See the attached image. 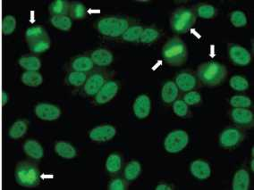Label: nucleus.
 <instances>
[{
    "instance_id": "f257e3e1",
    "label": "nucleus",
    "mask_w": 254,
    "mask_h": 190,
    "mask_svg": "<svg viewBox=\"0 0 254 190\" xmlns=\"http://www.w3.org/2000/svg\"><path fill=\"white\" fill-rule=\"evenodd\" d=\"M196 76L200 84L206 87H216L225 81L227 69L224 64L218 62H207L199 65Z\"/></svg>"
},
{
    "instance_id": "f03ea898",
    "label": "nucleus",
    "mask_w": 254,
    "mask_h": 190,
    "mask_svg": "<svg viewBox=\"0 0 254 190\" xmlns=\"http://www.w3.org/2000/svg\"><path fill=\"white\" fill-rule=\"evenodd\" d=\"M133 21L124 16H107L98 20L96 29L100 34L108 38H118L132 26Z\"/></svg>"
},
{
    "instance_id": "7ed1b4c3",
    "label": "nucleus",
    "mask_w": 254,
    "mask_h": 190,
    "mask_svg": "<svg viewBox=\"0 0 254 190\" xmlns=\"http://www.w3.org/2000/svg\"><path fill=\"white\" fill-rule=\"evenodd\" d=\"M162 56L168 65L174 67L181 66L188 59L186 43L178 37L168 39L162 49Z\"/></svg>"
},
{
    "instance_id": "20e7f679",
    "label": "nucleus",
    "mask_w": 254,
    "mask_h": 190,
    "mask_svg": "<svg viewBox=\"0 0 254 190\" xmlns=\"http://www.w3.org/2000/svg\"><path fill=\"white\" fill-rule=\"evenodd\" d=\"M15 176L16 182L25 188H35L39 185L40 181L38 164L30 160L17 163Z\"/></svg>"
},
{
    "instance_id": "39448f33",
    "label": "nucleus",
    "mask_w": 254,
    "mask_h": 190,
    "mask_svg": "<svg viewBox=\"0 0 254 190\" xmlns=\"http://www.w3.org/2000/svg\"><path fill=\"white\" fill-rule=\"evenodd\" d=\"M196 17L191 8L179 7L175 10L170 17V27L177 34L186 33L195 25Z\"/></svg>"
},
{
    "instance_id": "423d86ee",
    "label": "nucleus",
    "mask_w": 254,
    "mask_h": 190,
    "mask_svg": "<svg viewBox=\"0 0 254 190\" xmlns=\"http://www.w3.org/2000/svg\"><path fill=\"white\" fill-rule=\"evenodd\" d=\"M110 74L107 70H95L88 75L85 84L83 85V92L87 97H95L96 94L102 88L104 84L109 81Z\"/></svg>"
},
{
    "instance_id": "0eeeda50",
    "label": "nucleus",
    "mask_w": 254,
    "mask_h": 190,
    "mask_svg": "<svg viewBox=\"0 0 254 190\" xmlns=\"http://www.w3.org/2000/svg\"><path fill=\"white\" fill-rule=\"evenodd\" d=\"M189 142V136L187 132L182 130H176L170 132L166 136L164 146L167 153L177 154L186 148Z\"/></svg>"
},
{
    "instance_id": "6e6552de",
    "label": "nucleus",
    "mask_w": 254,
    "mask_h": 190,
    "mask_svg": "<svg viewBox=\"0 0 254 190\" xmlns=\"http://www.w3.org/2000/svg\"><path fill=\"white\" fill-rule=\"evenodd\" d=\"M245 139V134L238 128L229 127L221 132L220 145L224 148H233L238 146Z\"/></svg>"
},
{
    "instance_id": "1a4fd4ad",
    "label": "nucleus",
    "mask_w": 254,
    "mask_h": 190,
    "mask_svg": "<svg viewBox=\"0 0 254 190\" xmlns=\"http://www.w3.org/2000/svg\"><path fill=\"white\" fill-rule=\"evenodd\" d=\"M227 52L231 62L238 66H246L252 62V55L247 49L235 43L227 46Z\"/></svg>"
},
{
    "instance_id": "9d476101",
    "label": "nucleus",
    "mask_w": 254,
    "mask_h": 190,
    "mask_svg": "<svg viewBox=\"0 0 254 190\" xmlns=\"http://www.w3.org/2000/svg\"><path fill=\"white\" fill-rule=\"evenodd\" d=\"M230 117L240 128L251 129L254 127V112L249 108H233L230 112Z\"/></svg>"
},
{
    "instance_id": "9b49d317",
    "label": "nucleus",
    "mask_w": 254,
    "mask_h": 190,
    "mask_svg": "<svg viewBox=\"0 0 254 190\" xmlns=\"http://www.w3.org/2000/svg\"><path fill=\"white\" fill-rule=\"evenodd\" d=\"M176 84L182 92L192 91L200 87V81L197 76L190 72H182L176 77Z\"/></svg>"
},
{
    "instance_id": "f8f14e48",
    "label": "nucleus",
    "mask_w": 254,
    "mask_h": 190,
    "mask_svg": "<svg viewBox=\"0 0 254 190\" xmlns=\"http://www.w3.org/2000/svg\"><path fill=\"white\" fill-rule=\"evenodd\" d=\"M119 82L117 81L109 80L104 84L95 96V102L98 105H104L111 101L117 96L119 89Z\"/></svg>"
},
{
    "instance_id": "ddd939ff",
    "label": "nucleus",
    "mask_w": 254,
    "mask_h": 190,
    "mask_svg": "<svg viewBox=\"0 0 254 190\" xmlns=\"http://www.w3.org/2000/svg\"><path fill=\"white\" fill-rule=\"evenodd\" d=\"M35 114L43 121H55L61 115V110L57 106L49 103H39L35 107Z\"/></svg>"
},
{
    "instance_id": "4468645a",
    "label": "nucleus",
    "mask_w": 254,
    "mask_h": 190,
    "mask_svg": "<svg viewBox=\"0 0 254 190\" xmlns=\"http://www.w3.org/2000/svg\"><path fill=\"white\" fill-rule=\"evenodd\" d=\"M117 134V130L112 125H100L93 129L89 136L93 141L106 142L111 140L114 136Z\"/></svg>"
},
{
    "instance_id": "2eb2a0df",
    "label": "nucleus",
    "mask_w": 254,
    "mask_h": 190,
    "mask_svg": "<svg viewBox=\"0 0 254 190\" xmlns=\"http://www.w3.org/2000/svg\"><path fill=\"white\" fill-rule=\"evenodd\" d=\"M94 63L91 56L88 55H77L72 59L69 63L68 69L70 72H79V73H88L94 68Z\"/></svg>"
},
{
    "instance_id": "dca6fc26",
    "label": "nucleus",
    "mask_w": 254,
    "mask_h": 190,
    "mask_svg": "<svg viewBox=\"0 0 254 190\" xmlns=\"http://www.w3.org/2000/svg\"><path fill=\"white\" fill-rule=\"evenodd\" d=\"M133 112L139 119H145L151 113L152 101L146 95H140L133 103Z\"/></svg>"
},
{
    "instance_id": "f3484780",
    "label": "nucleus",
    "mask_w": 254,
    "mask_h": 190,
    "mask_svg": "<svg viewBox=\"0 0 254 190\" xmlns=\"http://www.w3.org/2000/svg\"><path fill=\"white\" fill-rule=\"evenodd\" d=\"M190 173L198 180H207L211 174V169L208 163L203 160H195L190 163Z\"/></svg>"
},
{
    "instance_id": "a211bd4d",
    "label": "nucleus",
    "mask_w": 254,
    "mask_h": 190,
    "mask_svg": "<svg viewBox=\"0 0 254 190\" xmlns=\"http://www.w3.org/2000/svg\"><path fill=\"white\" fill-rule=\"evenodd\" d=\"M91 58L95 65L98 67H106L112 63L114 56L108 49H99L92 52Z\"/></svg>"
},
{
    "instance_id": "6ab92c4d",
    "label": "nucleus",
    "mask_w": 254,
    "mask_h": 190,
    "mask_svg": "<svg viewBox=\"0 0 254 190\" xmlns=\"http://www.w3.org/2000/svg\"><path fill=\"white\" fill-rule=\"evenodd\" d=\"M24 151L32 160H40L44 156L43 147L34 139H28L25 142Z\"/></svg>"
},
{
    "instance_id": "aec40b11",
    "label": "nucleus",
    "mask_w": 254,
    "mask_h": 190,
    "mask_svg": "<svg viewBox=\"0 0 254 190\" xmlns=\"http://www.w3.org/2000/svg\"><path fill=\"white\" fill-rule=\"evenodd\" d=\"M250 188V175L248 171L243 168L235 172L232 182L233 190H248Z\"/></svg>"
},
{
    "instance_id": "412c9836",
    "label": "nucleus",
    "mask_w": 254,
    "mask_h": 190,
    "mask_svg": "<svg viewBox=\"0 0 254 190\" xmlns=\"http://www.w3.org/2000/svg\"><path fill=\"white\" fill-rule=\"evenodd\" d=\"M179 96V89L174 81H166L161 90V98L163 102L171 104L176 101Z\"/></svg>"
},
{
    "instance_id": "4be33fe9",
    "label": "nucleus",
    "mask_w": 254,
    "mask_h": 190,
    "mask_svg": "<svg viewBox=\"0 0 254 190\" xmlns=\"http://www.w3.org/2000/svg\"><path fill=\"white\" fill-rule=\"evenodd\" d=\"M192 11L194 12L196 17L202 19H212L218 14V10L215 6L206 3L197 4L192 7Z\"/></svg>"
},
{
    "instance_id": "5701e85b",
    "label": "nucleus",
    "mask_w": 254,
    "mask_h": 190,
    "mask_svg": "<svg viewBox=\"0 0 254 190\" xmlns=\"http://www.w3.org/2000/svg\"><path fill=\"white\" fill-rule=\"evenodd\" d=\"M55 152L64 159H73L77 156L76 149L72 144L66 141L57 142L55 145Z\"/></svg>"
},
{
    "instance_id": "b1692460",
    "label": "nucleus",
    "mask_w": 254,
    "mask_h": 190,
    "mask_svg": "<svg viewBox=\"0 0 254 190\" xmlns=\"http://www.w3.org/2000/svg\"><path fill=\"white\" fill-rule=\"evenodd\" d=\"M22 82L28 87L36 88L43 82V77L38 71H26L21 77Z\"/></svg>"
},
{
    "instance_id": "393cba45",
    "label": "nucleus",
    "mask_w": 254,
    "mask_h": 190,
    "mask_svg": "<svg viewBox=\"0 0 254 190\" xmlns=\"http://www.w3.org/2000/svg\"><path fill=\"white\" fill-rule=\"evenodd\" d=\"M18 63L26 71H39L41 68V61L34 54H27L20 57Z\"/></svg>"
},
{
    "instance_id": "a878e982",
    "label": "nucleus",
    "mask_w": 254,
    "mask_h": 190,
    "mask_svg": "<svg viewBox=\"0 0 254 190\" xmlns=\"http://www.w3.org/2000/svg\"><path fill=\"white\" fill-rule=\"evenodd\" d=\"M29 122L26 119H19L10 127L8 135L13 139H18L24 136L28 130Z\"/></svg>"
},
{
    "instance_id": "bb28decb",
    "label": "nucleus",
    "mask_w": 254,
    "mask_h": 190,
    "mask_svg": "<svg viewBox=\"0 0 254 190\" xmlns=\"http://www.w3.org/2000/svg\"><path fill=\"white\" fill-rule=\"evenodd\" d=\"M71 3L66 0H55L49 6V14L56 15H69Z\"/></svg>"
},
{
    "instance_id": "cd10ccee",
    "label": "nucleus",
    "mask_w": 254,
    "mask_h": 190,
    "mask_svg": "<svg viewBox=\"0 0 254 190\" xmlns=\"http://www.w3.org/2000/svg\"><path fill=\"white\" fill-rule=\"evenodd\" d=\"M142 172V165L136 160H132L127 163L124 171V177L127 181H133L136 180Z\"/></svg>"
},
{
    "instance_id": "c85d7f7f",
    "label": "nucleus",
    "mask_w": 254,
    "mask_h": 190,
    "mask_svg": "<svg viewBox=\"0 0 254 190\" xmlns=\"http://www.w3.org/2000/svg\"><path fill=\"white\" fill-rule=\"evenodd\" d=\"M45 38H49V35L44 28L41 26H38V25L32 26V27H30L29 29H26L25 31V39L27 43L36 41L39 39H45Z\"/></svg>"
},
{
    "instance_id": "c756f323",
    "label": "nucleus",
    "mask_w": 254,
    "mask_h": 190,
    "mask_svg": "<svg viewBox=\"0 0 254 190\" xmlns=\"http://www.w3.org/2000/svg\"><path fill=\"white\" fill-rule=\"evenodd\" d=\"M122 168V157L118 153H113L106 161V170L110 174H117Z\"/></svg>"
},
{
    "instance_id": "7c9ffc66",
    "label": "nucleus",
    "mask_w": 254,
    "mask_h": 190,
    "mask_svg": "<svg viewBox=\"0 0 254 190\" xmlns=\"http://www.w3.org/2000/svg\"><path fill=\"white\" fill-rule=\"evenodd\" d=\"M50 23L55 28L62 31H68L72 28V19L68 15H56L50 17Z\"/></svg>"
},
{
    "instance_id": "2f4dec72",
    "label": "nucleus",
    "mask_w": 254,
    "mask_h": 190,
    "mask_svg": "<svg viewBox=\"0 0 254 190\" xmlns=\"http://www.w3.org/2000/svg\"><path fill=\"white\" fill-rule=\"evenodd\" d=\"M88 75V73H86L69 72L66 75V77H65V81L70 86L82 87L86 82Z\"/></svg>"
},
{
    "instance_id": "473e14b6",
    "label": "nucleus",
    "mask_w": 254,
    "mask_h": 190,
    "mask_svg": "<svg viewBox=\"0 0 254 190\" xmlns=\"http://www.w3.org/2000/svg\"><path fill=\"white\" fill-rule=\"evenodd\" d=\"M160 37V32L155 25L144 28L142 36L140 38V42L143 44H151Z\"/></svg>"
},
{
    "instance_id": "72a5a7b5",
    "label": "nucleus",
    "mask_w": 254,
    "mask_h": 190,
    "mask_svg": "<svg viewBox=\"0 0 254 190\" xmlns=\"http://www.w3.org/2000/svg\"><path fill=\"white\" fill-rule=\"evenodd\" d=\"M144 27L142 25H133L127 29V31L122 35L123 40L127 42H137L140 41Z\"/></svg>"
},
{
    "instance_id": "f704fd0d",
    "label": "nucleus",
    "mask_w": 254,
    "mask_h": 190,
    "mask_svg": "<svg viewBox=\"0 0 254 190\" xmlns=\"http://www.w3.org/2000/svg\"><path fill=\"white\" fill-rule=\"evenodd\" d=\"M69 15L71 19L82 20L87 15V8L81 2H72L70 5Z\"/></svg>"
},
{
    "instance_id": "c9c22d12",
    "label": "nucleus",
    "mask_w": 254,
    "mask_h": 190,
    "mask_svg": "<svg viewBox=\"0 0 254 190\" xmlns=\"http://www.w3.org/2000/svg\"><path fill=\"white\" fill-rule=\"evenodd\" d=\"M29 49L32 53L34 54H41L44 53L46 51H48L50 49V39L49 38H45V39H39L36 41H32L27 43Z\"/></svg>"
},
{
    "instance_id": "e433bc0d",
    "label": "nucleus",
    "mask_w": 254,
    "mask_h": 190,
    "mask_svg": "<svg viewBox=\"0 0 254 190\" xmlns=\"http://www.w3.org/2000/svg\"><path fill=\"white\" fill-rule=\"evenodd\" d=\"M229 85L231 88L236 91H245L249 88V81L247 79L241 75H235L230 79Z\"/></svg>"
},
{
    "instance_id": "4c0bfd02",
    "label": "nucleus",
    "mask_w": 254,
    "mask_h": 190,
    "mask_svg": "<svg viewBox=\"0 0 254 190\" xmlns=\"http://www.w3.org/2000/svg\"><path fill=\"white\" fill-rule=\"evenodd\" d=\"M15 28H16V20L15 16L6 15L2 19V23H1L2 34L5 36L12 34L15 31Z\"/></svg>"
},
{
    "instance_id": "58836bf2",
    "label": "nucleus",
    "mask_w": 254,
    "mask_h": 190,
    "mask_svg": "<svg viewBox=\"0 0 254 190\" xmlns=\"http://www.w3.org/2000/svg\"><path fill=\"white\" fill-rule=\"evenodd\" d=\"M230 22L236 28H242L247 25V17L243 11L235 10L230 15Z\"/></svg>"
},
{
    "instance_id": "ea45409f",
    "label": "nucleus",
    "mask_w": 254,
    "mask_h": 190,
    "mask_svg": "<svg viewBox=\"0 0 254 190\" xmlns=\"http://www.w3.org/2000/svg\"><path fill=\"white\" fill-rule=\"evenodd\" d=\"M230 105L234 108H249L252 107L253 103L249 97L235 95L230 98Z\"/></svg>"
},
{
    "instance_id": "a19ab883",
    "label": "nucleus",
    "mask_w": 254,
    "mask_h": 190,
    "mask_svg": "<svg viewBox=\"0 0 254 190\" xmlns=\"http://www.w3.org/2000/svg\"><path fill=\"white\" fill-rule=\"evenodd\" d=\"M173 110L179 117L186 118L190 114L188 105L183 99H177L173 103Z\"/></svg>"
},
{
    "instance_id": "79ce46f5",
    "label": "nucleus",
    "mask_w": 254,
    "mask_h": 190,
    "mask_svg": "<svg viewBox=\"0 0 254 190\" xmlns=\"http://www.w3.org/2000/svg\"><path fill=\"white\" fill-rule=\"evenodd\" d=\"M183 100L188 105V106H195L201 102V96L199 92L197 91H189L186 92V95L184 96Z\"/></svg>"
},
{
    "instance_id": "37998d69",
    "label": "nucleus",
    "mask_w": 254,
    "mask_h": 190,
    "mask_svg": "<svg viewBox=\"0 0 254 190\" xmlns=\"http://www.w3.org/2000/svg\"><path fill=\"white\" fill-rule=\"evenodd\" d=\"M108 190H128V183L127 181L122 178H116L113 179L109 182L108 187Z\"/></svg>"
},
{
    "instance_id": "c03bdc74",
    "label": "nucleus",
    "mask_w": 254,
    "mask_h": 190,
    "mask_svg": "<svg viewBox=\"0 0 254 190\" xmlns=\"http://www.w3.org/2000/svg\"><path fill=\"white\" fill-rule=\"evenodd\" d=\"M156 190H174L173 187L170 184L167 183H159V185L157 186Z\"/></svg>"
},
{
    "instance_id": "a18cd8bd",
    "label": "nucleus",
    "mask_w": 254,
    "mask_h": 190,
    "mask_svg": "<svg viewBox=\"0 0 254 190\" xmlns=\"http://www.w3.org/2000/svg\"><path fill=\"white\" fill-rule=\"evenodd\" d=\"M7 102H8V95L5 91H2L1 92V106L5 107Z\"/></svg>"
},
{
    "instance_id": "49530a36",
    "label": "nucleus",
    "mask_w": 254,
    "mask_h": 190,
    "mask_svg": "<svg viewBox=\"0 0 254 190\" xmlns=\"http://www.w3.org/2000/svg\"><path fill=\"white\" fill-rule=\"evenodd\" d=\"M251 169H252V171L254 172V158H253V160L251 162Z\"/></svg>"
}]
</instances>
